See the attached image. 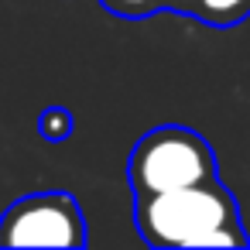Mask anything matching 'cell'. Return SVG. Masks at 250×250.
Listing matches in <instances>:
<instances>
[{"instance_id": "3", "label": "cell", "mask_w": 250, "mask_h": 250, "mask_svg": "<svg viewBox=\"0 0 250 250\" xmlns=\"http://www.w3.org/2000/svg\"><path fill=\"white\" fill-rule=\"evenodd\" d=\"M86 216L69 192H31L0 216V247H83Z\"/></svg>"}, {"instance_id": "7", "label": "cell", "mask_w": 250, "mask_h": 250, "mask_svg": "<svg viewBox=\"0 0 250 250\" xmlns=\"http://www.w3.org/2000/svg\"><path fill=\"white\" fill-rule=\"evenodd\" d=\"M168 11H178V14H192L195 11V0H165Z\"/></svg>"}, {"instance_id": "6", "label": "cell", "mask_w": 250, "mask_h": 250, "mask_svg": "<svg viewBox=\"0 0 250 250\" xmlns=\"http://www.w3.org/2000/svg\"><path fill=\"white\" fill-rule=\"evenodd\" d=\"M100 4H103L110 14H117V18H130V21H137V18H151V14H158V11L165 7V0H100Z\"/></svg>"}, {"instance_id": "4", "label": "cell", "mask_w": 250, "mask_h": 250, "mask_svg": "<svg viewBox=\"0 0 250 250\" xmlns=\"http://www.w3.org/2000/svg\"><path fill=\"white\" fill-rule=\"evenodd\" d=\"M192 18L216 24V28H229V24H240L243 18H250V0H195Z\"/></svg>"}, {"instance_id": "2", "label": "cell", "mask_w": 250, "mask_h": 250, "mask_svg": "<svg viewBox=\"0 0 250 250\" xmlns=\"http://www.w3.org/2000/svg\"><path fill=\"white\" fill-rule=\"evenodd\" d=\"M206 178H216V154L202 134L178 124L147 130L127 158V182L134 199L185 188Z\"/></svg>"}, {"instance_id": "5", "label": "cell", "mask_w": 250, "mask_h": 250, "mask_svg": "<svg viewBox=\"0 0 250 250\" xmlns=\"http://www.w3.org/2000/svg\"><path fill=\"white\" fill-rule=\"evenodd\" d=\"M38 134L48 144H62L72 134V113L65 106H45L42 117H38Z\"/></svg>"}, {"instance_id": "1", "label": "cell", "mask_w": 250, "mask_h": 250, "mask_svg": "<svg viewBox=\"0 0 250 250\" xmlns=\"http://www.w3.org/2000/svg\"><path fill=\"white\" fill-rule=\"evenodd\" d=\"M134 223L144 243L161 250H212L250 243L236 202L219 178H206L158 195H137Z\"/></svg>"}]
</instances>
